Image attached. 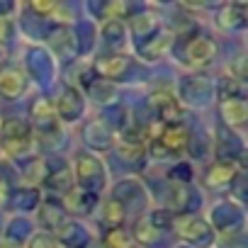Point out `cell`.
<instances>
[{
    "instance_id": "cell-12",
    "label": "cell",
    "mask_w": 248,
    "mask_h": 248,
    "mask_svg": "<svg viewBox=\"0 0 248 248\" xmlns=\"http://www.w3.org/2000/svg\"><path fill=\"white\" fill-rule=\"evenodd\" d=\"M180 93L185 100H195V102H202L212 95V83L204 78V76H192V78H185L183 85H180Z\"/></svg>"
},
{
    "instance_id": "cell-38",
    "label": "cell",
    "mask_w": 248,
    "mask_h": 248,
    "mask_svg": "<svg viewBox=\"0 0 248 248\" xmlns=\"http://www.w3.org/2000/svg\"><path fill=\"white\" fill-rule=\"evenodd\" d=\"M88 90H90V95H95V100L97 102H109L112 97H114V90H112V85H107V83H90L88 85Z\"/></svg>"
},
{
    "instance_id": "cell-21",
    "label": "cell",
    "mask_w": 248,
    "mask_h": 248,
    "mask_svg": "<svg viewBox=\"0 0 248 248\" xmlns=\"http://www.w3.org/2000/svg\"><path fill=\"white\" fill-rule=\"evenodd\" d=\"M124 221V204H119L117 200H107L102 204V212H100V224L105 231H112V229H119Z\"/></svg>"
},
{
    "instance_id": "cell-9",
    "label": "cell",
    "mask_w": 248,
    "mask_h": 248,
    "mask_svg": "<svg viewBox=\"0 0 248 248\" xmlns=\"http://www.w3.org/2000/svg\"><path fill=\"white\" fill-rule=\"evenodd\" d=\"M83 107H85V102H83V95H80L76 88H66V90L61 93L59 102L54 105L56 114H59L61 119H66V122H73V119H78V117L83 114Z\"/></svg>"
},
{
    "instance_id": "cell-43",
    "label": "cell",
    "mask_w": 248,
    "mask_h": 248,
    "mask_svg": "<svg viewBox=\"0 0 248 248\" xmlns=\"http://www.w3.org/2000/svg\"><path fill=\"white\" fill-rule=\"evenodd\" d=\"M13 39V22L0 17V44H8Z\"/></svg>"
},
{
    "instance_id": "cell-29",
    "label": "cell",
    "mask_w": 248,
    "mask_h": 248,
    "mask_svg": "<svg viewBox=\"0 0 248 248\" xmlns=\"http://www.w3.org/2000/svg\"><path fill=\"white\" fill-rule=\"evenodd\" d=\"M105 246L107 248H137L132 233L124 231L122 226L119 229H112V231H105Z\"/></svg>"
},
{
    "instance_id": "cell-44",
    "label": "cell",
    "mask_w": 248,
    "mask_h": 248,
    "mask_svg": "<svg viewBox=\"0 0 248 248\" xmlns=\"http://www.w3.org/2000/svg\"><path fill=\"white\" fill-rule=\"evenodd\" d=\"M30 10L37 13V17H39V15H46V13L56 10V5H54V3H37V0H34V3L30 5Z\"/></svg>"
},
{
    "instance_id": "cell-39",
    "label": "cell",
    "mask_w": 248,
    "mask_h": 248,
    "mask_svg": "<svg viewBox=\"0 0 248 248\" xmlns=\"http://www.w3.org/2000/svg\"><path fill=\"white\" fill-rule=\"evenodd\" d=\"M149 217V221L156 226V229H161V231H166L168 226H173V214L168 212V209H156V212H151V214H146Z\"/></svg>"
},
{
    "instance_id": "cell-10",
    "label": "cell",
    "mask_w": 248,
    "mask_h": 248,
    "mask_svg": "<svg viewBox=\"0 0 248 248\" xmlns=\"http://www.w3.org/2000/svg\"><path fill=\"white\" fill-rule=\"evenodd\" d=\"M151 107L156 109V114H158V119L166 124H180V107H178V102H175V97L173 95H168V93H154L151 95Z\"/></svg>"
},
{
    "instance_id": "cell-8",
    "label": "cell",
    "mask_w": 248,
    "mask_h": 248,
    "mask_svg": "<svg viewBox=\"0 0 248 248\" xmlns=\"http://www.w3.org/2000/svg\"><path fill=\"white\" fill-rule=\"evenodd\" d=\"M83 139L90 149L95 151H107L112 149V129L102 119H95V122H88L83 127Z\"/></svg>"
},
{
    "instance_id": "cell-23",
    "label": "cell",
    "mask_w": 248,
    "mask_h": 248,
    "mask_svg": "<svg viewBox=\"0 0 248 248\" xmlns=\"http://www.w3.org/2000/svg\"><path fill=\"white\" fill-rule=\"evenodd\" d=\"M51 44H54L56 54H59L63 61L71 59V56L76 54V34H73V30L59 27V30L54 32V37H51Z\"/></svg>"
},
{
    "instance_id": "cell-40",
    "label": "cell",
    "mask_w": 248,
    "mask_h": 248,
    "mask_svg": "<svg viewBox=\"0 0 248 248\" xmlns=\"http://www.w3.org/2000/svg\"><path fill=\"white\" fill-rule=\"evenodd\" d=\"M30 248H56V238L51 233H37L30 241Z\"/></svg>"
},
{
    "instance_id": "cell-17",
    "label": "cell",
    "mask_w": 248,
    "mask_h": 248,
    "mask_svg": "<svg viewBox=\"0 0 248 248\" xmlns=\"http://www.w3.org/2000/svg\"><path fill=\"white\" fill-rule=\"evenodd\" d=\"M241 221V209L231 202H221L212 209V224L217 229H231Z\"/></svg>"
},
{
    "instance_id": "cell-33",
    "label": "cell",
    "mask_w": 248,
    "mask_h": 248,
    "mask_svg": "<svg viewBox=\"0 0 248 248\" xmlns=\"http://www.w3.org/2000/svg\"><path fill=\"white\" fill-rule=\"evenodd\" d=\"M139 195H141V185L137 180H124V183H119L114 187V197L112 200H117L119 204H124V202H129V200H134Z\"/></svg>"
},
{
    "instance_id": "cell-34",
    "label": "cell",
    "mask_w": 248,
    "mask_h": 248,
    "mask_svg": "<svg viewBox=\"0 0 248 248\" xmlns=\"http://www.w3.org/2000/svg\"><path fill=\"white\" fill-rule=\"evenodd\" d=\"M102 37L109 46H122L124 44V25L117 22V20H109L102 30Z\"/></svg>"
},
{
    "instance_id": "cell-11",
    "label": "cell",
    "mask_w": 248,
    "mask_h": 248,
    "mask_svg": "<svg viewBox=\"0 0 248 248\" xmlns=\"http://www.w3.org/2000/svg\"><path fill=\"white\" fill-rule=\"evenodd\" d=\"M200 200L195 197V192L187 190V185H178L173 183L170 192H168V212L170 214H183V212H190L192 207H197Z\"/></svg>"
},
{
    "instance_id": "cell-25",
    "label": "cell",
    "mask_w": 248,
    "mask_h": 248,
    "mask_svg": "<svg viewBox=\"0 0 248 248\" xmlns=\"http://www.w3.org/2000/svg\"><path fill=\"white\" fill-rule=\"evenodd\" d=\"M27 61H30V73H32L34 78H39V80H49V78H51V59H49L46 51L32 49Z\"/></svg>"
},
{
    "instance_id": "cell-14",
    "label": "cell",
    "mask_w": 248,
    "mask_h": 248,
    "mask_svg": "<svg viewBox=\"0 0 248 248\" xmlns=\"http://www.w3.org/2000/svg\"><path fill=\"white\" fill-rule=\"evenodd\" d=\"M246 3H231V5H224L217 15L219 20V27L224 30H238L246 25Z\"/></svg>"
},
{
    "instance_id": "cell-26",
    "label": "cell",
    "mask_w": 248,
    "mask_h": 248,
    "mask_svg": "<svg viewBox=\"0 0 248 248\" xmlns=\"http://www.w3.org/2000/svg\"><path fill=\"white\" fill-rule=\"evenodd\" d=\"M39 219L46 229H61L66 224V209L63 204H56V202H44L42 204V212H39Z\"/></svg>"
},
{
    "instance_id": "cell-5",
    "label": "cell",
    "mask_w": 248,
    "mask_h": 248,
    "mask_svg": "<svg viewBox=\"0 0 248 248\" xmlns=\"http://www.w3.org/2000/svg\"><path fill=\"white\" fill-rule=\"evenodd\" d=\"M25 90H27V76L17 66H10V63L0 66V97L17 100L25 95Z\"/></svg>"
},
{
    "instance_id": "cell-6",
    "label": "cell",
    "mask_w": 248,
    "mask_h": 248,
    "mask_svg": "<svg viewBox=\"0 0 248 248\" xmlns=\"http://www.w3.org/2000/svg\"><path fill=\"white\" fill-rule=\"evenodd\" d=\"M214 56H217V46H214V42L207 39V37H195V39H190L187 46H185V63H190L192 68H204V66H209V63L214 61Z\"/></svg>"
},
{
    "instance_id": "cell-13",
    "label": "cell",
    "mask_w": 248,
    "mask_h": 248,
    "mask_svg": "<svg viewBox=\"0 0 248 248\" xmlns=\"http://www.w3.org/2000/svg\"><path fill=\"white\" fill-rule=\"evenodd\" d=\"M32 117H34V122H37L39 129H44V132L56 129V109H54V102H51V100L39 97V100L32 105Z\"/></svg>"
},
{
    "instance_id": "cell-4",
    "label": "cell",
    "mask_w": 248,
    "mask_h": 248,
    "mask_svg": "<svg viewBox=\"0 0 248 248\" xmlns=\"http://www.w3.org/2000/svg\"><path fill=\"white\" fill-rule=\"evenodd\" d=\"M156 144L163 151V156L180 154L190 146V129L185 124H168V127H163L161 134L156 137Z\"/></svg>"
},
{
    "instance_id": "cell-31",
    "label": "cell",
    "mask_w": 248,
    "mask_h": 248,
    "mask_svg": "<svg viewBox=\"0 0 248 248\" xmlns=\"http://www.w3.org/2000/svg\"><path fill=\"white\" fill-rule=\"evenodd\" d=\"M166 49H168V37H163V34H156L149 42L139 44V54L146 56V59H158Z\"/></svg>"
},
{
    "instance_id": "cell-35",
    "label": "cell",
    "mask_w": 248,
    "mask_h": 248,
    "mask_svg": "<svg viewBox=\"0 0 248 248\" xmlns=\"http://www.w3.org/2000/svg\"><path fill=\"white\" fill-rule=\"evenodd\" d=\"M27 233H32V224H30L27 219H22V217L15 219V221L8 226V238H10V241H17V243H20V241L27 238Z\"/></svg>"
},
{
    "instance_id": "cell-41",
    "label": "cell",
    "mask_w": 248,
    "mask_h": 248,
    "mask_svg": "<svg viewBox=\"0 0 248 248\" xmlns=\"http://www.w3.org/2000/svg\"><path fill=\"white\" fill-rule=\"evenodd\" d=\"M10 195H13V183H10V178L5 175V170L0 168V204H5V202L10 200Z\"/></svg>"
},
{
    "instance_id": "cell-20",
    "label": "cell",
    "mask_w": 248,
    "mask_h": 248,
    "mask_svg": "<svg viewBox=\"0 0 248 248\" xmlns=\"http://www.w3.org/2000/svg\"><path fill=\"white\" fill-rule=\"evenodd\" d=\"M95 202H97V195L85 192V190H71L66 195V207L63 209H71L76 214H90V209L95 207Z\"/></svg>"
},
{
    "instance_id": "cell-22",
    "label": "cell",
    "mask_w": 248,
    "mask_h": 248,
    "mask_svg": "<svg viewBox=\"0 0 248 248\" xmlns=\"http://www.w3.org/2000/svg\"><path fill=\"white\" fill-rule=\"evenodd\" d=\"M246 100H226L221 102V117L229 127H243L246 124Z\"/></svg>"
},
{
    "instance_id": "cell-18",
    "label": "cell",
    "mask_w": 248,
    "mask_h": 248,
    "mask_svg": "<svg viewBox=\"0 0 248 248\" xmlns=\"http://www.w3.org/2000/svg\"><path fill=\"white\" fill-rule=\"evenodd\" d=\"M129 25H132V32H134V37H137L139 44L149 42V39L156 34V30H158L156 17H151V15H146V13H134Z\"/></svg>"
},
{
    "instance_id": "cell-15",
    "label": "cell",
    "mask_w": 248,
    "mask_h": 248,
    "mask_svg": "<svg viewBox=\"0 0 248 248\" xmlns=\"http://www.w3.org/2000/svg\"><path fill=\"white\" fill-rule=\"evenodd\" d=\"M44 185H46L51 192H56V195H63V197H66V195L73 190V173H71V168H68V166H61L59 170L46 173Z\"/></svg>"
},
{
    "instance_id": "cell-19",
    "label": "cell",
    "mask_w": 248,
    "mask_h": 248,
    "mask_svg": "<svg viewBox=\"0 0 248 248\" xmlns=\"http://www.w3.org/2000/svg\"><path fill=\"white\" fill-rule=\"evenodd\" d=\"M132 238L139 241V243H144V246H158V243H163V231L156 229V226L149 221V217H141V219L134 224V236H132Z\"/></svg>"
},
{
    "instance_id": "cell-32",
    "label": "cell",
    "mask_w": 248,
    "mask_h": 248,
    "mask_svg": "<svg viewBox=\"0 0 248 248\" xmlns=\"http://www.w3.org/2000/svg\"><path fill=\"white\" fill-rule=\"evenodd\" d=\"M13 200V207H17L20 212H30L39 204V192L37 190H17L10 195Z\"/></svg>"
},
{
    "instance_id": "cell-7",
    "label": "cell",
    "mask_w": 248,
    "mask_h": 248,
    "mask_svg": "<svg viewBox=\"0 0 248 248\" xmlns=\"http://www.w3.org/2000/svg\"><path fill=\"white\" fill-rule=\"evenodd\" d=\"M132 68V59L124 54H107L95 63V73L105 80H122Z\"/></svg>"
},
{
    "instance_id": "cell-24",
    "label": "cell",
    "mask_w": 248,
    "mask_h": 248,
    "mask_svg": "<svg viewBox=\"0 0 248 248\" xmlns=\"http://www.w3.org/2000/svg\"><path fill=\"white\" fill-rule=\"evenodd\" d=\"M233 178H236L233 163H214V166L207 170L204 183H207L209 187H224V185H231Z\"/></svg>"
},
{
    "instance_id": "cell-27",
    "label": "cell",
    "mask_w": 248,
    "mask_h": 248,
    "mask_svg": "<svg viewBox=\"0 0 248 248\" xmlns=\"http://www.w3.org/2000/svg\"><path fill=\"white\" fill-rule=\"evenodd\" d=\"M217 156H219V163H233L238 156H243V149L238 144V139L231 134V139L221 132L219 137V146H217Z\"/></svg>"
},
{
    "instance_id": "cell-42",
    "label": "cell",
    "mask_w": 248,
    "mask_h": 248,
    "mask_svg": "<svg viewBox=\"0 0 248 248\" xmlns=\"http://www.w3.org/2000/svg\"><path fill=\"white\" fill-rule=\"evenodd\" d=\"M231 192H236V197L243 202L246 200V175L243 173H236L233 183H231Z\"/></svg>"
},
{
    "instance_id": "cell-37",
    "label": "cell",
    "mask_w": 248,
    "mask_h": 248,
    "mask_svg": "<svg viewBox=\"0 0 248 248\" xmlns=\"http://www.w3.org/2000/svg\"><path fill=\"white\" fill-rule=\"evenodd\" d=\"M168 175H170L173 183H178V185H187V183L192 180V168H190V163H178V166L170 168Z\"/></svg>"
},
{
    "instance_id": "cell-36",
    "label": "cell",
    "mask_w": 248,
    "mask_h": 248,
    "mask_svg": "<svg viewBox=\"0 0 248 248\" xmlns=\"http://www.w3.org/2000/svg\"><path fill=\"white\" fill-rule=\"evenodd\" d=\"M76 34H83V39H78L76 42V49L78 51H90V39L95 37V30H93V25H88V22H80L78 27H76Z\"/></svg>"
},
{
    "instance_id": "cell-16",
    "label": "cell",
    "mask_w": 248,
    "mask_h": 248,
    "mask_svg": "<svg viewBox=\"0 0 248 248\" xmlns=\"http://www.w3.org/2000/svg\"><path fill=\"white\" fill-rule=\"evenodd\" d=\"M59 241L63 246H68V248H85L88 241H90V236H88L85 226H80L76 221H68V224H63L59 229Z\"/></svg>"
},
{
    "instance_id": "cell-30",
    "label": "cell",
    "mask_w": 248,
    "mask_h": 248,
    "mask_svg": "<svg viewBox=\"0 0 248 248\" xmlns=\"http://www.w3.org/2000/svg\"><path fill=\"white\" fill-rule=\"evenodd\" d=\"M117 154H119V161L127 163V166H141V161H144V149L139 144L124 141V144H119Z\"/></svg>"
},
{
    "instance_id": "cell-2",
    "label": "cell",
    "mask_w": 248,
    "mask_h": 248,
    "mask_svg": "<svg viewBox=\"0 0 248 248\" xmlns=\"http://www.w3.org/2000/svg\"><path fill=\"white\" fill-rule=\"evenodd\" d=\"M76 180H78L80 190L93 192V195L100 192L102 185H105V168H102L100 158L88 156V154L78 156V161H76Z\"/></svg>"
},
{
    "instance_id": "cell-28",
    "label": "cell",
    "mask_w": 248,
    "mask_h": 248,
    "mask_svg": "<svg viewBox=\"0 0 248 248\" xmlns=\"http://www.w3.org/2000/svg\"><path fill=\"white\" fill-rule=\"evenodd\" d=\"M219 97L221 102L226 100H243L246 97V85L241 78H224L219 83Z\"/></svg>"
},
{
    "instance_id": "cell-3",
    "label": "cell",
    "mask_w": 248,
    "mask_h": 248,
    "mask_svg": "<svg viewBox=\"0 0 248 248\" xmlns=\"http://www.w3.org/2000/svg\"><path fill=\"white\" fill-rule=\"evenodd\" d=\"M173 221H175L178 233H180L187 243H192V246L204 248V246H209V243L214 241V229H212V224L204 221V219H200V217L187 214V217H180V219H173Z\"/></svg>"
},
{
    "instance_id": "cell-1",
    "label": "cell",
    "mask_w": 248,
    "mask_h": 248,
    "mask_svg": "<svg viewBox=\"0 0 248 248\" xmlns=\"http://www.w3.org/2000/svg\"><path fill=\"white\" fill-rule=\"evenodd\" d=\"M0 146L10 158H25L32 151V129L25 119L10 117L0 127Z\"/></svg>"
}]
</instances>
